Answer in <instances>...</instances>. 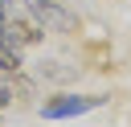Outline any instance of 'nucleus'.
Masks as SVG:
<instances>
[{
    "label": "nucleus",
    "mask_w": 131,
    "mask_h": 127,
    "mask_svg": "<svg viewBox=\"0 0 131 127\" xmlns=\"http://www.w3.org/2000/svg\"><path fill=\"white\" fill-rule=\"evenodd\" d=\"M106 102V94H53L41 102V119H74L86 111H98Z\"/></svg>",
    "instance_id": "obj_1"
},
{
    "label": "nucleus",
    "mask_w": 131,
    "mask_h": 127,
    "mask_svg": "<svg viewBox=\"0 0 131 127\" xmlns=\"http://www.w3.org/2000/svg\"><path fill=\"white\" fill-rule=\"evenodd\" d=\"M20 8H25L41 29H53V33H74V29H78V16H74L70 8H61V4H53V0H20Z\"/></svg>",
    "instance_id": "obj_2"
},
{
    "label": "nucleus",
    "mask_w": 131,
    "mask_h": 127,
    "mask_svg": "<svg viewBox=\"0 0 131 127\" xmlns=\"http://www.w3.org/2000/svg\"><path fill=\"white\" fill-rule=\"evenodd\" d=\"M0 37H4L8 45L25 49V45H41V41H45V29H41L33 16H12V12H4V16H0Z\"/></svg>",
    "instance_id": "obj_3"
},
{
    "label": "nucleus",
    "mask_w": 131,
    "mask_h": 127,
    "mask_svg": "<svg viewBox=\"0 0 131 127\" xmlns=\"http://www.w3.org/2000/svg\"><path fill=\"white\" fill-rule=\"evenodd\" d=\"M0 74H8V78H12V74H20V49H16V45H8L4 37H0Z\"/></svg>",
    "instance_id": "obj_4"
},
{
    "label": "nucleus",
    "mask_w": 131,
    "mask_h": 127,
    "mask_svg": "<svg viewBox=\"0 0 131 127\" xmlns=\"http://www.w3.org/2000/svg\"><path fill=\"white\" fill-rule=\"evenodd\" d=\"M8 8H12V0H0V16H4V12H8Z\"/></svg>",
    "instance_id": "obj_5"
}]
</instances>
